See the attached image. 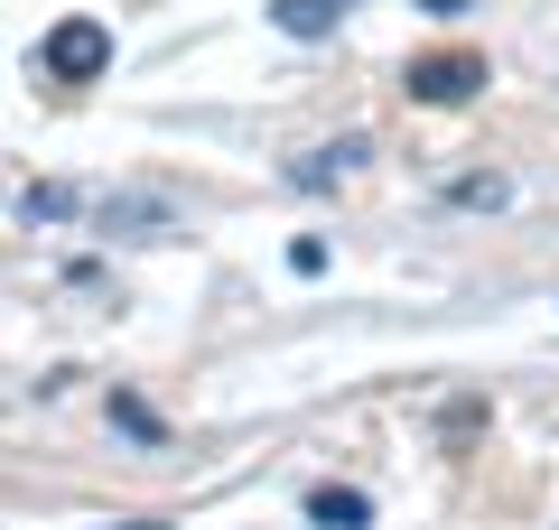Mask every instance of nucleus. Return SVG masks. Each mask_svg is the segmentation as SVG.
Returning <instances> with one entry per match:
<instances>
[{"instance_id":"nucleus-6","label":"nucleus","mask_w":559,"mask_h":530,"mask_svg":"<svg viewBox=\"0 0 559 530\" xmlns=\"http://www.w3.org/2000/svg\"><path fill=\"white\" fill-rule=\"evenodd\" d=\"M448 196H457V205H503V177H457Z\"/></svg>"},{"instance_id":"nucleus-4","label":"nucleus","mask_w":559,"mask_h":530,"mask_svg":"<svg viewBox=\"0 0 559 530\" xmlns=\"http://www.w3.org/2000/svg\"><path fill=\"white\" fill-rule=\"evenodd\" d=\"M308 521H318V530H364L373 503H364L355 484H318V493H308Z\"/></svg>"},{"instance_id":"nucleus-3","label":"nucleus","mask_w":559,"mask_h":530,"mask_svg":"<svg viewBox=\"0 0 559 530\" xmlns=\"http://www.w3.org/2000/svg\"><path fill=\"white\" fill-rule=\"evenodd\" d=\"M364 158H373V140H364V131H345V140H326V149H308L299 168H289V186H336V177H355Z\"/></svg>"},{"instance_id":"nucleus-7","label":"nucleus","mask_w":559,"mask_h":530,"mask_svg":"<svg viewBox=\"0 0 559 530\" xmlns=\"http://www.w3.org/2000/svg\"><path fill=\"white\" fill-rule=\"evenodd\" d=\"M121 530H168V521H121Z\"/></svg>"},{"instance_id":"nucleus-2","label":"nucleus","mask_w":559,"mask_h":530,"mask_svg":"<svg viewBox=\"0 0 559 530\" xmlns=\"http://www.w3.org/2000/svg\"><path fill=\"white\" fill-rule=\"evenodd\" d=\"M485 84V57H466V47H448V57H419L411 65V94L419 103H466Z\"/></svg>"},{"instance_id":"nucleus-5","label":"nucleus","mask_w":559,"mask_h":530,"mask_svg":"<svg viewBox=\"0 0 559 530\" xmlns=\"http://www.w3.org/2000/svg\"><path fill=\"white\" fill-rule=\"evenodd\" d=\"M271 20H280V28H289V38H326V28H336V20H345V0H280Z\"/></svg>"},{"instance_id":"nucleus-1","label":"nucleus","mask_w":559,"mask_h":530,"mask_svg":"<svg viewBox=\"0 0 559 530\" xmlns=\"http://www.w3.org/2000/svg\"><path fill=\"white\" fill-rule=\"evenodd\" d=\"M38 65H47V84H94L112 65V28L103 20H57L47 47H38Z\"/></svg>"}]
</instances>
